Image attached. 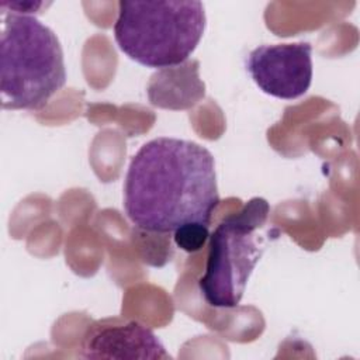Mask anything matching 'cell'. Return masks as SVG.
Instances as JSON below:
<instances>
[{
    "label": "cell",
    "mask_w": 360,
    "mask_h": 360,
    "mask_svg": "<svg viewBox=\"0 0 360 360\" xmlns=\"http://www.w3.org/2000/svg\"><path fill=\"white\" fill-rule=\"evenodd\" d=\"M205 30L201 1L118 3L114 38L132 60L156 69L183 65L195 51Z\"/></svg>",
    "instance_id": "3957f363"
},
{
    "label": "cell",
    "mask_w": 360,
    "mask_h": 360,
    "mask_svg": "<svg viewBox=\"0 0 360 360\" xmlns=\"http://www.w3.org/2000/svg\"><path fill=\"white\" fill-rule=\"evenodd\" d=\"M219 204L212 153L191 141L156 138L132 156L124 208L139 229L174 232L186 224L210 225Z\"/></svg>",
    "instance_id": "6da1fadb"
},
{
    "label": "cell",
    "mask_w": 360,
    "mask_h": 360,
    "mask_svg": "<svg viewBox=\"0 0 360 360\" xmlns=\"http://www.w3.org/2000/svg\"><path fill=\"white\" fill-rule=\"evenodd\" d=\"M312 46L308 42L262 45L246 59L253 82L266 94L294 100L307 93L312 82Z\"/></svg>",
    "instance_id": "5b68a950"
},
{
    "label": "cell",
    "mask_w": 360,
    "mask_h": 360,
    "mask_svg": "<svg viewBox=\"0 0 360 360\" xmlns=\"http://www.w3.org/2000/svg\"><path fill=\"white\" fill-rule=\"evenodd\" d=\"M84 359H170L159 338L143 323L104 318L87 326L80 342Z\"/></svg>",
    "instance_id": "8992f818"
},
{
    "label": "cell",
    "mask_w": 360,
    "mask_h": 360,
    "mask_svg": "<svg viewBox=\"0 0 360 360\" xmlns=\"http://www.w3.org/2000/svg\"><path fill=\"white\" fill-rule=\"evenodd\" d=\"M269 214V202L253 197L238 212L225 217L210 235L205 270L198 280L200 291L210 305H239L248 280L271 236L266 228Z\"/></svg>",
    "instance_id": "277c9868"
},
{
    "label": "cell",
    "mask_w": 360,
    "mask_h": 360,
    "mask_svg": "<svg viewBox=\"0 0 360 360\" xmlns=\"http://www.w3.org/2000/svg\"><path fill=\"white\" fill-rule=\"evenodd\" d=\"M210 239V231L207 225L193 222L186 224L173 232V240L177 248L184 252H198Z\"/></svg>",
    "instance_id": "52a82bcc"
},
{
    "label": "cell",
    "mask_w": 360,
    "mask_h": 360,
    "mask_svg": "<svg viewBox=\"0 0 360 360\" xmlns=\"http://www.w3.org/2000/svg\"><path fill=\"white\" fill-rule=\"evenodd\" d=\"M51 3L45 1H1L0 7L3 11L10 10V13H18V14H32V13H41L42 8H46Z\"/></svg>",
    "instance_id": "ba28073f"
},
{
    "label": "cell",
    "mask_w": 360,
    "mask_h": 360,
    "mask_svg": "<svg viewBox=\"0 0 360 360\" xmlns=\"http://www.w3.org/2000/svg\"><path fill=\"white\" fill-rule=\"evenodd\" d=\"M66 83L56 34L34 15L3 11L0 97L4 110H39Z\"/></svg>",
    "instance_id": "7a4b0ae2"
}]
</instances>
